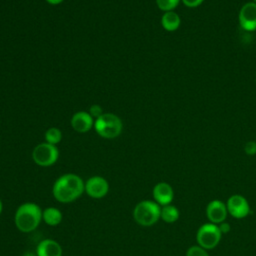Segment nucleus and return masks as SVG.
Returning a JSON list of instances; mask_svg holds the SVG:
<instances>
[{"label":"nucleus","mask_w":256,"mask_h":256,"mask_svg":"<svg viewBox=\"0 0 256 256\" xmlns=\"http://www.w3.org/2000/svg\"><path fill=\"white\" fill-rule=\"evenodd\" d=\"M85 190L82 178L73 173L60 176L54 183L52 193L54 198L61 203H70L79 198Z\"/></svg>","instance_id":"nucleus-1"},{"label":"nucleus","mask_w":256,"mask_h":256,"mask_svg":"<svg viewBox=\"0 0 256 256\" xmlns=\"http://www.w3.org/2000/svg\"><path fill=\"white\" fill-rule=\"evenodd\" d=\"M42 220V210L35 203H24L20 205L15 212V225L23 233L35 230Z\"/></svg>","instance_id":"nucleus-2"},{"label":"nucleus","mask_w":256,"mask_h":256,"mask_svg":"<svg viewBox=\"0 0 256 256\" xmlns=\"http://www.w3.org/2000/svg\"><path fill=\"white\" fill-rule=\"evenodd\" d=\"M121 119L113 113H103L94 121V129L97 134L106 139L118 137L122 132Z\"/></svg>","instance_id":"nucleus-3"},{"label":"nucleus","mask_w":256,"mask_h":256,"mask_svg":"<svg viewBox=\"0 0 256 256\" xmlns=\"http://www.w3.org/2000/svg\"><path fill=\"white\" fill-rule=\"evenodd\" d=\"M161 207L155 201L143 200L139 202L134 210V220L141 226H152L160 219Z\"/></svg>","instance_id":"nucleus-4"},{"label":"nucleus","mask_w":256,"mask_h":256,"mask_svg":"<svg viewBox=\"0 0 256 256\" xmlns=\"http://www.w3.org/2000/svg\"><path fill=\"white\" fill-rule=\"evenodd\" d=\"M222 233L217 224L205 223L199 227L196 233L197 245L206 250L214 249L220 242Z\"/></svg>","instance_id":"nucleus-5"},{"label":"nucleus","mask_w":256,"mask_h":256,"mask_svg":"<svg viewBox=\"0 0 256 256\" xmlns=\"http://www.w3.org/2000/svg\"><path fill=\"white\" fill-rule=\"evenodd\" d=\"M59 157V151L56 145L49 144L47 142L38 144L32 151L33 161L42 167H48L53 165Z\"/></svg>","instance_id":"nucleus-6"},{"label":"nucleus","mask_w":256,"mask_h":256,"mask_svg":"<svg viewBox=\"0 0 256 256\" xmlns=\"http://www.w3.org/2000/svg\"><path fill=\"white\" fill-rule=\"evenodd\" d=\"M238 22L240 27L247 31H256V3L246 2L242 5L238 13Z\"/></svg>","instance_id":"nucleus-7"},{"label":"nucleus","mask_w":256,"mask_h":256,"mask_svg":"<svg viewBox=\"0 0 256 256\" xmlns=\"http://www.w3.org/2000/svg\"><path fill=\"white\" fill-rule=\"evenodd\" d=\"M228 213L235 219H243L250 213V205L247 199L239 194L230 196L226 202Z\"/></svg>","instance_id":"nucleus-8"},{"label":"nucleus","mask_w":256,"mask_h":256,"mask_svg":"<svg viewBox=\"0 0 256 256\" xmlns=\"http://www.w3.org/2000/svg\"><path fill=\"white\" fill-rule=\"evenodd\" d=\"M108 191V181L102 176H92L85 182V192L92 198H102L107 195Z\"/></svg>","instance_id":"nucleus-9"},{"label":"nucleus","mask_w":256,"mask_h":256,"mask_svg":"<svg viewBox=\"0 0 256 256\" xmlns=\"http://www.w3.org/2000/svg\"><path fill=\"white\" fill-rule=\"evenodd\" d=\"M228 214L226 204L221 200L215 199L210 201L206 206V217L210 223L220 224L225 221Z\"/></svg>","instance_id":"nucleus-10"},{"label":"nucleus","mask_w":256,"mask_h":256,"mask_svg":"<svg viewBox=\"0 0 256 256\" xmlns=\"http://www.w3.org/2000/svg\"><path fill=\"white\" fill-rule=\"evenodd\" d=\"M153 199L154 201L160 205L165 206L171 204L174 198V191L170 184L167 182H159L153 187Z\"/></svg>","instance_id":"nucleus-11"},{"label":"nucleus","mask_w":256,"mask_h":256,"mask_svg":"<svg viewBox=\"0 0 256 256\" xmlns=\"http://www.w3.org/2000/svg\"><path fill=\"white\" fill-rule=\"evenodd\" d=\"M71 126L78 133H86L94 127V120L89 112L79 111L72 116Z\"/></svg>","instance_id":"nucleus-12"},{"label":"nucleus","mask_w":256,"mask_h":256,"mask_svg":"<svg viewBox=\"0 0 256 256\" xmlns=\"http://www.w3.org/2000/svg\"><path fill=\"white\" fill-rule=\"evenodd\" d=\"M37 256H62L61 245L52 239H44L37 245Z\"/></svg>","instance_id":"nucleus-13"},{"label":"nucleus","mask_w":256,"mask_h":256,"mask_svg":"<svg viewBox=\"0 0 256 256\" xmlns=\"http://www.w3.org/2000/svg\"><path fill=\"white\" fill-rule=\"evenodd\" d=\"M161 25L164 30L168 32H174L180 27L181 18L175 11L164 12L161 17Z\"/></svg>","instance_id":"nucleus-14"},{"label":"nucleus","mask_w":256,"mask_h":256,"mask_svg":"<svg viewBox=\"0 0 256 256\" xmlns=\"http://www.w3.org/2000/svg\"><path fill=\"white\" fill-rule=\"evenodd\" d=\"M42 219L49 226H57L62 221V212L55 207H47L42 211Z\"/></svg>","instance_id":"nucleus-15"},{"label":"nucleus","mask_w":256,"mask_h":256,"mask_svg":"<svg viewBox=\"0 0 256 256\" xmlns=\"http://www.w3.org/2000/svg\"><path fill=\"white\" fill-rule=\"evenodd\" d=\"M179 210L174 205H165L161 207L160 218L166 223H174L179 219Z\"/></svg>","instance_id":"nucleus-16"},{"label":"nucleus","mask_w":256,"mask_h":256,"mask_svg":"<svg viewBox=\"0 0 256 256\" xmlns=\"http://www.w3.org/2000/svg\"><path fill=\"white\" fill-rule=\"evenodd\" d=\"M44 136H45L46 142L49 144H52V145L58 144L62 139V133H61L60 129H58L56 127H51L49 129H47Z\"/></svg>","instance_id":"nucleus-17"},{"label":"nucleus","mask_w":256,"mask_h":256,"mask_svg":"<svg viewBox=\"0 0 256 256\" xmlns=\"http://www.w3.org/2000/svg\"><path fill=\"white\" fill-rule=\"evenodd\" d=\"M157 7L163 11H174V9L179 5L181 0H155Z\"/></svg>","instance_id":"nucleus-18"},{"label":"nucleus","mask_w":256,"mask_h":256,"mask_svg":"<svg viewBox=\"0 0 256 256\" xmlns=\"http://www.w3.org/2000/svg\"><path fill=\"white\" fill-rule=\"evenodd\" d=\"M186 256H210L206 249L202 248L199 245H193L188 248Z\"/></svg>","instance_id":"nucleus-19"},{"label":"nucleus","mask_w":256,"mask_h":256,"mask_svg":"<svg viewBox=\"0 0 256 256\" xmlns=\"http://www.w3.org/2000/svg\"><path fill=\"white\" fill-rule=\"evenodd\" d=\"M244 152L249 155V156H253L256 154V141H248L245 143L244 145Z\"/></svg>","instance_id":"nucleus-20"},{"label":"nucleus","mask_w":256,"mask_h":256,"mask_svg":"<svg viewBox=\"0 0 256 256\" xmlns=\"http://www.w3.org/2000/svg\"><path fill=\"white\" fill-rule=\"evenodd\" d=\"M205 0H181V2L188 8H196L200 6Z\"/></svg>","instance_id":"nucleus-21"},{"label":"nucleus","mask_w":256,"mask_h":256,"mask_svg":"<svg viewBox=\"0 0 256 256\" xmlns=\"http://www.w3.org/2000/svg\"><path fill=\"white\" fill-rule=\"evenodd\" d=\"M90 115L92 116V117H99L100 115H102L103 114V112H102V108L99 106V105H92L91 107H90Z\"/></svg>","instance_id":"nucleus-22"},{"label":"nucleus","mask_w":256,"mask_h":256,"mask_svg":"<svg viewBox=\"0 0 256 256\" xmlns=\"http://www.w3.org/2000/svg\"><path fill=\"white\" fill-rule=\"evenodd\" d=\"M218 227H219V229H220V231H221L222 234H227V233L231 230L230 224L227 223V222H225V221L222 222V223H220V224H218Z\"/></svg>","instance_id":"nucleus-23"},{"label":"nucleus","mask_w":256,"mask_h":256,"mask_svg":"<svg viewBox=\"0 0 256 256\" xmlns=\"http://www.w3.org/2000/svg\"><path fill=\"white\" fill-rule=\"evenodd\" d=\"M64 0H46L47 3H49L50 5H59L63 2Z\"/></svg>","instance_id":"nucleus-24"},{"label":"nucleus","mask_w":256,"mask_h":256,"mask_svg":"<svg viewBox=\"0 0 256 256\" xmlns=\"http://www.w3.org/2000/svg\"><path fill=\"white\" fill-rule=\"evenodd\" d=\"M2 210H3V204H2V201L0 199V214L2 213Z\"/></svg>","instance_id":"nucleus-25"},{"label":"nucleus","mask_w":256,"mask_h":256,"mask_svg":"<svg viewBox=\"0 0 256 256\" xmlns=\"http://www.w3.org/2000/svg\"><path fill=\"white\" fill-rule=\"evenodd\" d=\"M252 1H253V2H255V3H256V0H252Z\"/></svg>","instance_id":"nucleus-26"},{"label":"nucleus","mask_w":256,"mask_h":256,"mask_svg":"<svg viewBox=\"0 0 256 256\" xmlns=\"http://www.w3.org/2000/svg\"><path fill=\"white\" fill-rule=\"evenodd\" d=\"M255 80H256V77H255Z\"/></svg>","instance_id":"nucleus-27"},{"label":"nucleus","mask_w":256,"mask_h":256,"mask_svg":"<svg viewBox=\"0 0 256 256\" xmlns=\"http://www.w3.org/2000/svg\"><path fill=\"white\" fill-rule=\"evenodd\" d=\"M0 256H1V255H0Z\"/></svg>","instance_id":"nucleus-28"}]
</instances>
